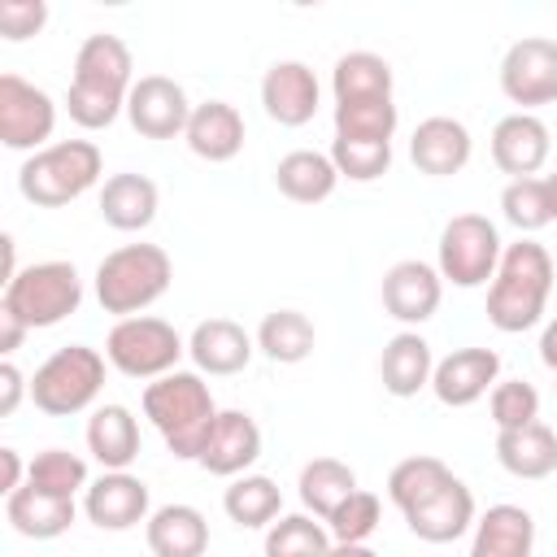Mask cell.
Listing matches in <instances>:
<instances>
[{
  "label": "cell",
  "instance_id": "obj_1",
  "mask_svg": "<svg viewBox=\"0 0 557 557\" xmlns=\"http://www.w3.org/2000/svg\"><path fill=\"white\" fill-rule=\"evenodd\" d=\"M387 496L422 544H453L466 531H474V518H479L474 492L440 457H426V453L392 466Z\"/></svg>",
  "mask_w": 557,
  "mask_h": 557
},
{
  "label": "cell",
  "instance_id": "obj_2",
  "mask_svg": "<svg viewBox=\"0 0 557 557\" xmlns=\"http://www.w3.org/2000/svg\"><path fill=\"white\" fill-rule=\"evenodd\" d=\"M131 70H135L131 48L117 35H109V30L87 35L74 52V78L65 87L70 122H78L83 131L113 126L117 113H126V96L135 87Z\"/></svg>",
  "mask_w": 557,
  "mask_h": 557
},
{
  "label": "cell",
  "instance_id": "obj_3",
  "mask_svg": "<svg viewBox=\"0 0 557 557\" xmlns=\"http://www.w3.org/2000/svg\"><path fill=\"white\" fill-rule=\"evenodd\" d=\"M553 278H557V261L548 257L544 244H535V239L505 244L500 265L487 283V322L505 335L531 331L548 309Z\"/></svg>",
  "mask_w": 557,
  "mask_h": 557
},
{
  "label": "cell",
  "instance_id": "obj_4",
  "mask_svg": "<svg viewBox=\"0 0 557 557\" xmlns=\"http://www.w3.org/2000/svg\"><path fill=\"white\" fill-rule=\"evenodd\" d=\"M218 413L222 409L200 370H170L144 387V418L157 426V435L178 461H200Z\"/></svg>",
  "mask_w": 557,
  "mask_h": 557
},
{
  "label": "cell",
  "instance_id": "obj_5",
  "mask_svg": "<svg viewBox=\"0 0 557 557\" xmlns=\"http://www.w3.org/2000/svg\"><path fill=\"white\" fill-rule=\"evenodd\" d=\"M174 265L161 244H122L96 265V300L113 318H139L170 292Z\"/></svg>",
  "mask_w": 557,
  "mask_h": 557
},
{
  "label": "cell",
  "instance_id": "obj_6",
  "mask_svg": "<svg viewBox=\"0 0 557 557\" xmlns=\"http://www.w3.org/2000/svg\"><path fill=\"white\" fill-rule=\"evenodd\" d=\"M104 174V157L91 139H57L30 152L17 170V191L39 209H61L91 191Z\"/></svg>",
  "mask_w": 557,
  "mask_h": 557
},
{
  "label": "cell",
  "instance_id": "obj_7",
  "mask_svg": "<svg viewBox=\"0 0 557 557\" xmlns=\"http://www.w3.org/2000/svg\"><path fill=\"white\" fill-rule=\"evenodd\" d=\"M83 305V278L74 261H30L17 270L13 283H4L0 309L26 322V331H44L78 313Z\"/></svg>",
  "mask_w": 557,
  "mask_h": 557
},
{
  "label": "cell",
  "instance_id": "obj_8",
  "mask_svg": "<svg viewBox=\"0 0 557 557\" xmlns=\"http://www.w3.org/2000/svg\"><path fill=\"white\" fill-rule=\"evenodd\" d=\"M104 352L91 344H65L57 348L35 374H30V400L48 418H74L96 405L104 387Z\"/></svg>",
  "mask_w": 557,
  "mask_h": 557
},
{
  "label": "cell",
  "instance_id": "obj_9",
  "mask_svg": "<svg viewBox=\"0 0 557 557\" xmlns=\"http://www.w3.org/2000/svg\"><path fill=\"white\" fill-rule=\"evenodd\" d=\"M500 252H505V244H500V231H496L492 218H483V213H457L440 231L435 270L453 287H483L496 274Z\"/></svg>",
  "mask_w": 557,
  "mask_h": 557
},
{
  "label": "cell",
  "instance_id": "obj_10",
  "mask_svg": "<svg viewBox=\"0 0 557 557\" xmlns=\"http://www.w3.org/2000/svg\"><path fill=\"white\" fill-rule=\"evenodd\" d=\"M187 352L183 335L165 318H117L104 335V357L126 379H161L178 370V357Z\"/></svg>",
  "mask_w": 557,
  "mask_h": 557
},
{
  "label": "cell",
  "instance_id": "obj_11",
  "mask_svg": "<svg viewBox=\"0 0 557 557\" xmlns=\"http://www.w3.org/2000/svg\"><path fill=\"white\" fill-rule=\"evenodd\" d=\"M500 91L522 104V113L540 104H557V39L522 35L500 57Z\"/></svg>",
  "mask_w": 557,
  "mask_h": 557
},
{
  "label": "cell",
  "instance_id": "obj_12",
  "mask_svg": "<svg viewBox=\"0 0 557 557\" xmlns=\"http://www.w3.org/2000/svg\"><path fill=\"white\" fill-rule=\"evenodd\" d=\"M57 131V104L44 87L26 83L22 74H0V144L13 152L48 148Z\"/></svg>",
  "mask_w": 557,
  "mask_h": 557
},
{
  "label": "cell",
  "instance_id": "obj_13",
  "mask_svg": "<svg viewBox=\"0 0 557 557\" xmlns=\"http://www.w3.org/2000/svg\"><path fill=\"white\" fill-rule=\"evenodd\" d=\"M83 513L100 531H131L152 518V496L148 483L131 470H104L100 479L87 483L83 492Z\"/></svg>",
  "mask_w": 557,
  "mask_h": 557
},
{
  "label": "cell",
  "instance_id": "obj_14",
  "mask_svg": "<svg viewBox=\"0 0 557 557\" xmlns=\"http://www.w3.org/2000/svg\"><path fill=\"white\" fill-rule=\"evenodd\" d=\"M191 100L183 91V83L165 78V74H144L135 78L131 96H126V117L144 139H174L187 131L191 117Z\"/></svg>",
  "mask_w": 557,
  "mask_h": 557
},
{
  "label": "cell",
  "instance_id": "obj_15",
  "mask_svg": "<svg viewBox=\"0 0 557 557\" xmlns=\"http://www.w3.org/2000/svg\"><path fill=\"white\" fill-rule=\"evenodd\" d=\"M440 296H444V278H440V270L431 261L405 257L383 274V309H387V318L405 322V331H413L426 318H435Z\"/></svg>",
  "mask_w": 557,
  "mask_h": 557
},
{
  "label": "cell",
  "instance_id": "obj_16",
  "mask_svg": "<svg viewBox=\"0 0 557 557\" xmlns=\"http://www.w3.org/2000/svg\"><path fill=\"white\" fill-rule=\"evenodd\" d=\"M496 383H500V352L496 348H457V352L440 357L435 374H431V392L448 409H466V405L483 400Z\"/></svg>",
  "mask_w": 557,
  "mask_h": 557
},
{
  "label": "cell",
  "instance_id": "obj_17",
  "mask_svg": "<svg viewBox=\"0 0 557 557\" xmlns=\"http://www.w3.org/2000/svg\"><path fill=\"white\" fill-rule=\"evenodd\" d=\"M318 100H322V87H318V74L305 61H274L261 74V109L278 126L313 122Z\"/></svg>",
  "mask_w": 557,
  "mask_h": 557
},
{
  "label": "cell",
  "instance_id": "obj_18",
  "mask_svg": "<svg viewBox=\"0 0 557 557\" xmlns=\"http://www.w3.org/2000/svg\"><path fill=\"white\" fill-rule=\"evenodd\" d=\"M470 152H474V139H470L466 122L461 117H448V113L422 117L418 131L409 135V161L422 174H431V178L461 174L470 165Z\"/></svg>",
  "mask_w": 557,
  "mask_h": 557
},
{
  "label": "cell",
  "instance_id": "obj_19",
  "mask_svg": "<svg viewBox=\"0 0 557 557\" xmlns=\"http://www.w3.org/2000/svg\"><path fill=\"white\" fill-rule=\"evenodd\" d=\"M548 148H553V135L535 113L518 109L492 126V161L509 178H535V170L548 161Z\"/></svg>",
  "mask_w": 557,
  "mask_h": 557
},
{
  "label": "cell",
  "instance_id": "obj_20",
  "mask_svg": "<svg viewBox=\"0 0 557 557\" xmlns=\"http://www.w3.org/2000/svg\"><path fill=\"white\" fill-rule=\"evenodd\" d=\"M257 352V335H248L239 322L231 318H205L196 322V331L187 335V357L196 361L200 374H239Z\"/></svg>",
  "mask_w": 557,
  "mask_h": 557
},
{
  "label": "cell",
  "instance_id": "obj_21",
  "mask_svg": "<svg viewBox=\"0 0 557 557\" xmlns=\"http://www.w3.org/2000/svg\"><path fill=\"white\" fill-rule=\"evenodd\" d=\"M257 457H261V426L252 422V413L222 409L209 431V444L200 453V466L218 479H239V474H248V466Z\"/></svg>",
  "mask_w": 557,
  "mask_h": 557
},
{
  "label": "cell",
  "instance_id": "obj_22",
  "mask_svg": "<svg viewBox=\"0 0 557 557\" xmlns=\"http://www.w3.org/2000/svg\"><path fill=\"white\" fill-rule=\"evenodd\" d=\"M470 557H535V518L522 505H487L474 518Z\"/></svg>",
  "mask_w": 557,
  "mask_h": 557
},
{
  "label": "cell",
  "instance_id": "obj_23",
  "mask_svg": "<svg viewBox=\"0 0 557 557\" xmlns=\"http://www.w3.org/2000/svg\"><path fill=\"white\" fill-rule=\"evenodd\" d=\"M244 135H248L244 131V117H239V109L231 100H205V104H196L191 117H187V131H183L187 148L200 161H213V165L239 157Z\"/></svg>",
  "mask_w": 557,
  "mask_h": 557
},
{
  "label": "cell",
  "instance_id": "obj_24",
  "mask_svg": "<svg viewBox=\"0 0 557 557\" xmlns=\"http://www.w3.org/2000/svg\"><path fill=\"white\" fill-rule=\"evenodd\" d=\"M431 374H435V352H431V344H426L418 331H396V335L383 344L379 379H383V392H387V396L409 400V396H418L422 387H431Z\"/></svg>",
  "mask_w": 557,
  "mask_h": 557
},
{
  "label": "cell",
  "instance_id": "obj_25",
  "mask_svg": "<svg viewBox=\"0 0 557 557\" xmlns=\"http://www.w3.org/2000/svg\"><path fill=\"white\" fill-rule=\"evenodd\" d=\"M144 540L152 548V557H205L209 548V522L196 505H161L152 509V518L144 522Z\"/></svg>",
  "mask_w": 557,
  "mask_h": 557
},
{
  "label": "cell",
  "instance_id": "obj_26",
  "mask_svg": "<svg viewBox=\"0 0 557 557\" xmlns=\"http://www.w3.org/2000/svg\"><path fill=\"white\" fill-rule=\"evenodd\" d=\"M74 518H78L74 500L35 492L30 483H22L17 492L4 496V522L26 540H57V535H65L74 527Z\"/></svg>",
  "mask_w": 557,
  "mask_h": 557
},
{
  "label": "cell",
  "instance_id": "obj_27",
  "mask_svg": "<svg viewBox=\"0 0 557 557\" xmlns=\"http://www.w3.org/2000/svg\"><path fill=\"white\" fill-rule=\"evenodd\" d=\"M83 435L100 470H126L139 457V422L126 405H96Z\"/></svg>",
  "mask_w": 557,
  "mask_h": 557
},
{
  "label": "cell",
  "instance_id": "obj_28",
  "mask_svg": "<svg viewBox=\"0 0 557 557\" xmlns=\"http://www.w3.org/2000/svg\"><path fill=\"white\" fill-rule=\"evenodd\" d=\"M157 183L148 174H109L104 187H100V218L113 226V231H144L152 226L157 218Z\"/></svg>",
  "mask_w": 557,
  "mask_h": 557
},
{
  "label": "cell",
  "instance_id": "obj_29",
  "mask_svg": "<svg viewBox=\"0 0 557 557\" xmlns=\"http://www.w3.org/2000/svg\"><path fill=\"white\" fill-rule=\"evenodd\" d=\"M496 461L513 479H548L557 470V431L548 422H527L518 431H496Z\"/></svg>",
  "mask_w": 557,
  "mask_h": 557
},
{
  "label": "cell",
  "instance_id": "obj_30",
  "mask_svg": "<svg viewBox=\"0 0 557 557\" xmlns=\"http://www.w3.org/2000/svg\"><path fill=\"white\" fill-rule=\"evenodd\" d=\"M339 183V170L331 161V152H318V148H296L287 157H278L274 165V187L296 200V205H318L335 191Z\"/></svg>",
  "mask_w": 557,
  "mask_h": 557
},
{
  "label": "cell",
  "instance_id": "obj_31",
  "mask_svg": "<svg viewBox=\"0 0 557 557\" xmlns=\"http://www.w3.org/2000/svg\"><path fill=\"white\" fill-rule=\"evenodd\" d=\"M296 487H300L305 513H313V518L326 522V518L357 492V470H352L348 461H339V457H313V461L300 466Z\"/></svg>",
  "mask_w": 557,
  "mask_h": 557
},
{
  "label": "cell",
  "instance_id": "obj_32",
  "mask_svg": "<svg viewBox=\"0 0 557 557\" xmlns=\"http://www.w3.org/2000/svg\"><path fill=\"white\" fill-rule=\"evenodd\" d=\"M392 65L379 57V52H344L331 70V91H335V104H348V100H392Z\"/></svg>",
  "mask_w": 557,
  "mask_h": 557
},
{
  "label": "cell",
  "instance_id": "obj_33",
  "mask_svg": "<svg viewBox=\"0 0 557 557\" xmlns=\"http://www.w3.org/2000/svg\"><path fill=\"white\" fill-rule=\"evenodd\" d=\"M222 509L235 527L257 531V527H270V522L283 518V492L270 474H239L222 492Z\"/></svg>",
  "mask_w": 557,
  "mask_h": 557
},
{
  "label": "cell",
  "instance_id": "obj_34",
  "mask_svg": "<svg viewBox=\"0 0 557 557\" xmlns=\"http://www.w3.org/2000/svg\"><path fill=\"white\" fill-rule=\"evenodd\" d=\"M313 344H318V331H313V322H309L300 309H274V313H265L261 326H257V348H261L270 361H278V366L305 361V357L313 352Z\"/></svg>",
  "mask_w": 557,
  "mask_h": 557
},
{
  "label": "cell",
  "instance_id": "obj_35",
  "mask_svg": "<svg viewBox=\"0 0 557 557\" xmlns=\"http://www.w3.org/2000/svg\"><path fill=\"white\" fill-rule=\"evenodd\" d=\"M335 540L313 513H283L265 527V557H331Z\"/></svg>",
  "mask_w": 557,
  "mask_h": 557
},
{
  "label": "cell",
  "instance_id": "obj_36",
  "mask_svg": "<svg viewBox=\"0 0 557 557\" xmlns=\"http://www.w3.org/2000/svg\"><path fill=\"white\" fill-rule=\"evenodd\" d=\"M26 483L35 492H48V496H65L74 500L78 492H87V461L78 453H65V448H44L35 453L30 470H26Z\"/></svg>",
  "mask_w": 557,
  "mask_h": 557
},
{
  "label": "cell",
  "instance_id": "obj_37",
  "mask_svg": "<svg viewBox=\"0 0 557 557\" xmlns=\"http://www.w3.org/2000/svg\"><path fill=\"white\" fill-rule=\"evenodd\" d=\"M396 100H348L335 104V139H379L392 144L396 135Z\"/></svg>",
  "mask_w": 557,
  "mask_h": 557
},
{
  "label": "cell",
  "instance_id": "obj_38",
  "mask_svg": "<svg viewBox=\"0 0 557 557\" xmlns=\"http://www.w3.org/2000/svg\"><path fill=\"white\" fill-rule=\"evenodd\" d=\"M500 213L509 226H518L522 235H535L553 222V209H548V191H544V178H509L505 191H500Z\"/></svg>",
  "mask_w": 557,
  "mask_h": 557
},
{
  "label": "cell",
  "instance_id": "obj_39",
  "mask_svg": "<svg viewBox=\"0 0 557 557\" xmlns=\"http://www.w3.org/2000/svg\"><path fill=\"white\" fill-rule=\"evenodd\" d=\"M331 161L339 170V178L352 183H374L392 170V144L379 139H331Z\"/></svg>",
  "mask_w": 557,
  "mask_h": 557
},
{
  "label": "cell",
  "instance_id": "obj_40",
  "mask_svg": "<svg viewBox=\"0 0 557 557\" xmlns=\"http://www.w3.org/2000/svg\"><path fill=\"white\" fill-rule=\"evenodd\" d=\"M487 413L496 431H518L527 422H540V392L527 379H500L487 392Z\"/></svg>",
  "mask_w": 557,
  "mask_h": 557
},
{
  "label": "cell",
  "instance_id": "obj_41",
  "mask_svg": "<svg viewBox=\"0 0 557 557\" xmlns=\"http://www.w3.org/2000/svg\"><path fill=\"white\" fill-rule=\"evenodd\" d=\"M379 518H383V500L366 487H357L331 518H326V531L335 544H366L374 531H379Z\"/></svg>",
  "mask_w": 557,
  "mask_h": 557
},
{
  "label": "cell",
  "instance_id": "obj_42",
  "mask_svg": "<svg viewBox=\"0 0 557 557\" xmlns=\"http://www.w3.org/2000/svg\"><path fill=\"white\" fill-rule=\"evenodd\" d=\"M48 22V4L44 0H0V35L9 44H22L30 35H39Z\"/></svg>",
  "mask_w": 557,
  "mask_h": 557
},
{
  "label": "cell",
  "instance_id": "obj_43",
  "mask_svg": "<svg viewBox=\"0 0 557 557\" xmlns=\"http://www.w3.org/2000/svg\"><path fill=\"white\" fill-rule=\"evenodd\" d=\"M22 396H30L26 374H22L13 361H0V418H9V413L22 405Z\"/></svg>",
  "mask_w": 557,
  "mask_h": 557
},
{
  "label": "cell",
  "instance_id": "obj_44",
  "mask_svg": "<svg viewBox=\"0 0 557 557\" xmlns=\"http://www.w3.org/2000/svg\"><path fill=\"white\" fill-rule=\"evenodd\" d=\"M22 339H26V322H17L13 313H4L0 309V352L9 357V352H17L22 348Z\"/></svg>",
  "mask_w": 557,
  "mask_h": 557
},
{
  "label": "cell",
  "instance_id": "obj_45",
  "mask_svg": "<svg viewBox=\"0 0 557 557\" xmlns=\"http://www.w3.org/2000/svg\"><path fill=\"white\" fill-rule=\"evenodd\" d=\"M0 466H4V483H0V492L9 496V492H17V487H22V474H26L30 466H22L17 448H0Z\"/></svg>",
  "mask_w": 557,
  "mask_h": 557
},
{
  "label": "cell",
  "instance_id": "obj_46",
  "mask_svg": "<svg viewBox=\"0 0 557 557\" xmlns=\"http://www.w3.org/2000/svg\"><path fill=\"white\" fill-rule=\"evenodd\" d=\"M540 361L557 374V318L544 326V335H540Z\"/></svg>",
  "mask_w": 557,
  "mask_h": 557
},
{
  "label": "cell",
  "instance_id": "obj_47",
  "mask_svg": "<svg viewBox=\"0 0 557 557\" xmlns=\"http://www.w3.org/2000/svg\"><path fill=\"white\" fill-rule=\"evenodd\" d=\"M0 252H4V283H13L17 278V244H13V235H0Z\"/></svg>",
  "mask_w": 557,
  "mask_h": 557
},
{
  "label": "cell",
  "instance_id": "obj_48",
  "mask_svg": "<svg viewBox=\"0 0 557 557\" xmlns=\"http://www.w3.org/2000/svg\"><path fill=\"white\" fill-rule=\"evenodd\" d=\"M331 557H379V553H374L370 544H335Z\"/></svg>",
  "mask_w": 557,
  "mask_h": 557
},
{
  "label": "cell",
  "instance_id": "obj_49",
  "mask_svg": "<svg viewBox=\"0 0 557 557\" xmlns=\"http://www.w3.org/2000/svg\"><path fill=\"white\" fill-rule=\"evenodd\" d=\"M544 191H548V209H553V222H557V174L544 178Z\"/></svg>",
  "mask_w": 557,
  "mask_h": 557
}]
</instances>
